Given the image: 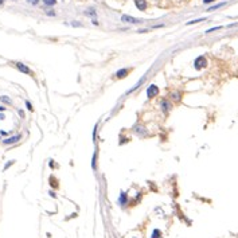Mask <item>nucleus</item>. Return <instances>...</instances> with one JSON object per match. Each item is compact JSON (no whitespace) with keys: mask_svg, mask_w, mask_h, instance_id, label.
<instances>
[{"mask_svg":"<svg viewBox=\"0 0 238 238\" xmlns=\"http://www.w3.org/2000/svg\"><path fill=\"white\" fill-rule=\"evenodd\" d=\"M214 0H203V3H205V4H207V3H213Z\"/></svg>","mask_w":238,"mask_h":238,"instance_id":"25","label":"nucleus"},{"mask_svg":"<svg viewBox=\"0 0 238 238\" xmlns=\"http://www.w3.org/2000/svg\"><path fill=\"white\" fill-rule=\"evenodd\" d=\"M160 108H162L163 112H165V113H167V112H169V109H171V104H169L167 100H163L162 102H160Z\"/></svg>","mask_w":238,"mask_h":238,"instance_id":"9","label":"nucleus"},{"mask_svg":"<svg viewBox=\"0 0 238 238\" xmlns=\"http://www.w3.org/2000/svg\"><path fill=\"white\" fill-rule=\"evenodd\" d=\"M0 135H3V136H6V135H7V132H6V131H2V132H0Z\"/></svg>","mask_w":238,"mask_h":238,"instance_id":"28","label":"nucleus"},{"mask_svg":"<svg viewBox=\"0 0 238 238\" xmlns=\"http://www.w3.org/2000/svg\"><path fill=\"white\" fill-rule=\"evenodd\" d=\"M160 236H162L160 230H159V229H155L154 232H152V236H151V238H160Z\"/></svg>","mask_w":238,"mask_h":238,"instance_id":"14","label":"nucleus"},{"mask_svg":"<svg viewBox=\"0 0 238 238\" xmlns=\"http://www.w3.org/2000/svg\"><path fill=\"white\" fill-rule=\"evenodd\" d=\"M6 110V106L4 105H0V112H4Z\"/></svg>","mask_w":238,"mask_h":238,"instance_id":"24","label":"nucleus"},{"mask_svg":"<svg viewBox=\"0 0 238 238\" xmlns=\"http://www.w3.org/2000/svg\"><path fill=\"white\" fill-rule=\"evenodd\" d=\"M19 114L23 117V116H24V112H23V110H19Z\"/></svg>","mask_w":238,"mask_h":238,"instance_id":"27","label":"nucleus"},{"mask_svg":"<svg viewBox=\"0 0 238 238\" xmlns=\"http://www.w3.org/2000/svg\"><path fill=\"white\" fill-rule=\"evenodd\" d=\"M205 19H198V20H192V22H188L187 24H194V23H198V22H203Z\"/></svg>","mask_w":238,"mask_h":238,"instance_id":"21","label":"nucleus"},{"mask_svg":"<svg viewBox=\"0 0 238 238\" xmlns=\"http://www.w3.org/2000/svg\"><path fill=\"white\" fill-rule=\"evenodd\" d=\"M121 20H122V22H127V23H140L141 22L140 19L132 18V16H129V15H122L121 16Z\"/></svg>","mask_w":238,"mask_h":238,"instance_id":"5","label":"nucleus"},{"mask_svg":"<svg viewBox=\"0 0 238 238\" xmlns=\"http://www.w3.org/2000/svg\"><path fill=\"white\" fill-rule=\"evenodd\" d=\"M221 27H214V28H210V30H207V34L209 32H213V31H215V30H219Z\"/></svg>","mask_w":238,"mask_h":238,"instance_id":"22","label":"nucleus"},{"mask_svg":"<svg viewBox=\"0 0 238 238\" xmlns=\"http://www.w3.org/2000/svg\"><path fill=\"white\" fill-rule=\"evenodd\" d=\"M222 6H225V3H221V4H217V6H214V7H211V8H209V11H214V9H217V8H219V7H222Z\"/></svg>","mask_w":238,"mask_h":238,"instance_id":"17","label":"nucleus"},{"mask_svg":"<svg viewBox=\"0 0 238 238\" xmlns=\"http://www.w3.org/2000/svg\"><path fill=\"white\" fill-rule=\"evenodd\" d=\"M46 13H49V15H51V16L55 15V12H53V9H50V11H49V12H46Z\"/></svg>","mask_w":238,"mask_h":238,"instance_id":"23","label":"nucleus"},{"mask_svg":"<svg viewBox=\"0 0 238 238\" xmlns=\"http://www.w3.org/2000/svg\"><path fill=\"white\" fill-rule=\"evenodd\" d=\"M118 203H120L121 206H125L128 203V195L127 192H121L120 194V198H118Z\"/></svg>","mask_w":238,"mask_h":238,"instance_id":"10","label":"nucleus"},{"mask_svg":"<svg viewBox=\"0 0 238 238\" xmlns=\"http://www.w3.org/2000/svg\"><path fill=\"white\" fill-rule=\"evenodd\" d=\"M20 139H22V135H15V136H11V137H7L3 140V144L4 145H12L15 143H18Z\"/></svg>","mask_w":238,"mask_h":238,"instance_id":"3","label":"nucleus"},{"mask_svg":"<svg viewBox=\"0 0 238 238\" xmlns=\"http://www.w3.org/2000/svg\"><path fill=\"white\" fill-rule=\"evenodd\" d=\"M144 82H145V77H141V78H140V81H139V82H137V84H136V85H135V86H133V87H132V89H129V90L127 91V94H131V93H132V91H135L136 89H139V87H140V85H141V84H144Z\"/></svg>","mask_w":238,"mask_h":238,"instance_id":"11","label":"nucleus"},{"mask_svg":"<svg viewBox=\"0 0 238 238\" xmlns=\"http://www.w3.org/2000/svg\"><path fill=\"white\" fill-rule=\"evenodd\" d=\"M27 3H28V4L35 6V4H38V3H39V0H27Z\"/></svg>","mask_w":238,"mask_h":238,"instance_id":"19","label":"nucleus"},{"mask_svg":"<svg viewBox=\"0 0 238 238\" xmlns=\"http://www.w3.org/2000/svg\"><path fill=\"white\" fill-rule=\"evenodd\" d=\"M4 118H6L4 114H3V113H0V120H4Z\"/></svg>","mask_w":238,"mask_h":238,"instance_id":"26","label":"nucleus"},{"mask_svg":"<svg viewBox=\"0 0 238 238\" xmlns=\"http://www.w3.org/2000/svg\"><path fill=\"white\" fill-rule=\"evenodd\" d=\"M15 66H16V69H18L19 71H22V73H24V74H31V73H32V71L30 70L24 63H22V62H16Z\"/></svg>","mask_w":238,"mask_h":238,"instance_id":"4","label":"nucleus"},{"mask_svg":"<svg viewBox=\"0 0 238 238\" xmlns=\"http://www.w3.org/2000/svg\"><path fill=\"white\" fill-rule=\"evenodd\" d=\"M135 133L139 135V136H143V135H147V129L143 125H136L135 127Z\"/></svg>","mask_w":238,"mask_h":238,"instance_id":"7","label":"nucleus"},{"mask_svg":"<svg viewBox=\"0 0 238 238\" xmlns=\"http://www.w3.org/2000/svg\"><path fill=\"white\" fill-rule=\"evenodd\" d=\"M26 106H27V109H28L30 112L34 110V108H32V105H31V102H30V101H26Z\"/></svg>","mask_w":238,"mask_h":238,"instance_id":"18","label":"nucleus"},{"mask_svg":"<svg viewBox=\"0 0 238 238\" xmlns=\"http://www.w3.org/2000/svg\"><path fill=\"white\" fill-rule=\"evenodd\" d=\"M43 3H45L46 6H54L57 3V0H43Z\"/></svg>","mask_w":238,"mask_h":238,"instance_id":"15","label":"nucleus"},{"mask_svg":"<svg viewBox=\"0 0 238 238\" xmlns=\"http://www.w3.org/2000/svg\"><path fill=\"white\" fill-rule=\"evenodd\" d=\"M135 4L140 11H145L147 9V2L145 0H135Z\"/></svg>","mask_w":238,"mask_h":238,"instance_id":"6","label":"nucleus"},{"mask_svg":"<svg viewBox=\"0 0 238 238\" xmlns=\"http://www.w3.org/2000/svg\"><path fill=\"white\" fill-rule=\"evenodd\" d=\"M171 98L174 101H180V93H179V91H172V93H171Z\"/></svg>","mask_w":238,"mask_h":238,"instance_id":"13","label":"nucleus"},{"mask_svg":"<svg viewBox=\"0 0 238 238\" xmlns=\"http://www.w3.org/2000/svg\"><path fill=\"white\" fill-rule=\"evenodd\" d=\"M129 73H131V69H120V70H118L117 73H116V77H117V78H125Z\"/></svg>","mask_w":238,"mask_h":238,"instance_id":"8","label":"nucleus"},{"mask_svg":"<svg viewBox=\"0 0 238 238\" xmlns=\"http://www.w3.org/2000/svg\"><path fill=\"white\" fill-rule=\"evenodd\" d=\"M207 66V59L205 57H198L195 61H194V67L196 70H200V69H205Z\"/></svg>","mask_w":238,"mask_h":238,"instance_id":"1","label":"nucleus"},{"mask_svg":"<svg viewBox=\"0 0 238 238\" xmlns=\"http://www.w3.org/2000/svg\"><path fill=\"white\" fill-rule=\"evenodd\" d=\"M13 163H15V162H13V160H9L8 163H7V164L4 165V169H7V168H8V167H11V165L13 164Z\"/></svg>","mask_w":238,"mask_h":238,"instance_id":"20","label":"nucleus"},{"mask_svg":"<svg viewBox=\"0 0 238 238\" xmlns=\"http://www.w3.org/2000/svg\"><path fill=\"white\" fill-rule=\"evenodd\" d=\"M3 3H4V0H0V6H2V4H3Z\"/></svg>","mask_w":238,"mask_h":238,"instance_id":"29","label":"nucleus"},{"mask_svg":"<svg viewBox=\"0 0 238 238\" xmlns=\"http://www.w3.org/2000/svg\"><path fill=\"white\" fill-rule=\"evenodd\" d=\"M158 94H159V87L156 86L155 84L149 85L148 89H147V97H148V98H152V97L158 96Z\"/></svg>","mask_w":238,"mask_h":238,"instance_id":"2","label":"nucleus"},{"mask_svg":"<svg viewBox=\"0 0 238 238\" xmlns=\"http://www.w3.org/2000/svg\"><path fill=\"white\" fill-rule=\"evenodd\" d=\"M96 159H97V152H94V155H93V162H91V167H93V169H96Z\"/></svg>","mask_w":238,"mask_h":238,"instance_id":"16","label":"nucleus"},{"mask_svg":"<svg viewBox=\"0 0 238 238\" xmlns=\"http://www.w3.org/2000/svg\"><path fill=\"white\" fill-rule=\"evenodd\" d=\"M0 101H2L3 104H7V105H11L12 104V100L9 97H7V96H2V97H0Z\"/></svg>","mask_w":238,"mask_h":238,"instance_id":"12","label":"nucleus"}]
</instances>
